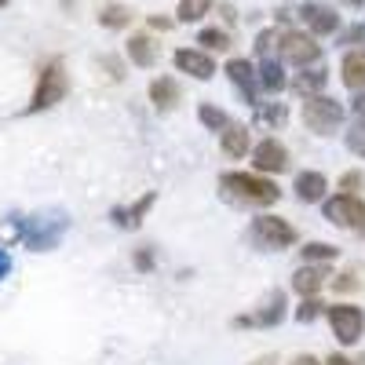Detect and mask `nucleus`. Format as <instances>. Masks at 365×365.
<instances>
[{"instance_id": "obj_31", "label": "nucleus", "mask_w": 365, "mask_h": 365, "mask_svg": "<svg viewBox=\"0 0 365 365\" xmlns=\"http://www.w3.org/2000/svg\"><path fill=\"white\" fill-rule=\"evenodd\" d=\"M278 37H282V29H263V34L256 37V55L270 58L274 51H278Z\"/></svg>"}, {"instance_id": "obj_2", "label": "nucleus", "mask_w": 365, "mask_h": 365, "mask_svg": "<svg viewBox=\"0 0 365 365\" xmlns=\"http://www.w3.org/2000/svg\"><path fill=\"white\" fill-rule=\"evenodd\" d=\"M70 91V73L63 58H48V63L37 70V84H34V96H29V106L22 113H44L51 106H58Z\"/></svg>"}, {"instance_id": "obj_40", "label": "nucleus", "mask_w": 365, "mask_h": 365, "mask_svg": "<svg viewBox=\"0 0 365 365\" xmlns=\"http://www.w3.org/2000/svg\"><path fill=\"white\" fill-rule=\"evenodd\" d=\"M249 365H278V354H259V358H252Z\"/></svg>"}, {"instance_id": "obj_11", "label": "nucleus", "mask_w": 365, "mask_h": 365, "mask_svg": "<svg viewBox=\"0 0 365 365\" xmlns=\"http://www.w3.org/2000/svg\"><path fill=\"white\" fill-rule=\"evenodd\" d=\"M227 77H230V84L241 91V99L256 110L263 88H259V70H256L252 58H230V63H227Z\"/></svg>"}, {"instance_id": "obj_41", "label": "nucleus", "mask_w": 365, "mask_h": 365, "mask_svg": "<svg viewBox=\"0 0 365 365\" xmlns=\"http://www.w3.org/2000/svg\"><path fill=\"white\" fill-rule=\"evenodd\" d=\"M8 270H11V259H8V252H0V278H4Z\"/></svg>"}, {"instance_id": "obj_27", "label": "nucleus", "mask_w": 365, "mask_h": 365, "mask_svg": "<svg viewBox=\"0 0 365 365\" xmlns=\"http://www.w3.org/2000/svg\"><path fill=\"white\" fill-rule=\"evenodd\" d=\"M197 44H205V51H227L234 41H230L227 29H220V26H205L201 34H197Z\"/></svg>"}, {"instance_id": "obj_8", "label": "nucleus", "mask_w": 365, "mask_h": 365, "mask_svg": "<svg viewBox=\"0 0 365 365\" xmlns=\"http://www.w3.org/2000/svg\"><path fill=\"white\" fill-rule=\"evenodd\" d=\"M322 216L340 230H361L365 227V201L358 194H344V190L329 194L322 201Z\"/></svg>"}, {"instance_id": "obj_39", "label": "nucleus", "mask_w": 365, "mask_h": 365, "mask_svg": "<svg viewBox=\"0 0 365 365\" xmlns=\"http://www.w3.org/2000/svg\"><path fill=\"white\" fill-rule=\"evenodd\" d=\"M289 365H322V361H318L314 354H296V358H292Z\"/></svg>"}, {"instance_id": "obj_37", "label": "nucleus", "mask_w": 365, "mask_h": 365, "mask_svg": "<svg viewBox=\"0 0 365 365\" xmlns=\"http://www.w3.org/2000/svg\"><path fill=\"white\" fill-rule=\"evenodd\" d=\"M322 365H354V358H347V354H340V351H336V354H329Z\"/></svg>"}, {"instance_id": "obj_3", "label": "nucleus", "mask_w": 365, "mask_h": 365, "mask_svg": "<svg viewBox=\"0 0 365 365\" xmlns=\"http://www.w3.org/2000/svg\"><path fill=\"white\" fill-rule=\"evenodd\" d=\"M299 241L296 227L278 216V212H259V216L249 223V245L259 249V252H285Z\"/></svg>"}, {"instance_id": "obj_20", "label": "nucleus", "mask_w": 365, "mask_h": 365, "mask_svg": "<svg viewBox=\"0 0 365 365\" xmlns=\"http://www.w3.org/2000/svg\"><path fill=\"white\" fill-rule=\"evenodd\" d=\"M325 84H329V70H322V66H307V70H299V73L289 81V88L296 91V96H303V99L322 96Z\"/></svg>"}, {"instance_id": "obj_32", "label": "nucleus", "mask_w": 365, "mask_h": 365, "mask_svg": "<svg viewBox=\"0 0 365 365\" xmlns=\"http://www.w3.org/2000/svg\"><path fill=\"white\" fill-rule=\"evenodd\" d=\"M329 285L336 289V292H354V289L361 285V274H358V267H347V270H344V274H336V278H332Z\"/></svg>"}, {"instance_id": "obj_24", "label": "nucleus", "mask_w": 365, "mask_h": 365, "mask_svg": "<svg viewBox=\"0 0 365 365\" xmlns=\"http://www.w3.org/2000/svg\"><path fill=\"white\" fill-rule=\"evenodd\" d=\"M299 259L303 263H336L340 259V249L336 245H329V241H307V245L299 249Z\"/></svg>"}, {"instance_id": "obj_45", "label": "nucleus", "mask_w": 365, "mask_h": 365, "mask_svg": "<svg viewBox=\"0 0 365 365\" xmlns=\"http://www.w3.org/2000/svg\"><path fill=\"white\" fill-rule=\"evenodd\" d=\"M4 4H8V0H0V8H4Z\"/></svg>"}, {"instance_id": "obj_43", "label": "nucleus", "mask_w": 365, "mask_h": 365, "mask_svg": "<svg viewBox=\"0 0 365 365\" xmlns=\"http://www.w3.org/2000/svg\"><path fill=\"white\" fill-rule=\"evenodd\" d=\"M354 365H365V354H358V358H354Z\"/></svg>"}, {"instance_id": "obj_23", "label": "nucleus", "mask_w": 365, "mask_h": 365, "mask_svg": "<svg viewBox=\"0 0 365 365\" xmlns=\"http://www.w3.org/2000/svg\"><path fill=\"white\" fill-rule=\"evenodd\" d=\"M285 120H289V106L285 103H259L256 106V125H263V128H285Z\"/></svg>"}, {"instance_id": "obj_29", "label": "nucleus", "mask_w": 365, "mask_h": 365, "mask_svg": "<svg viewBox=\"0 0 365 365\" xmlns=\"http://www.w3.org/2000/svg\"><path fill=\"white\" fill-rule=\"evenodd\" d=\"M344 143H347V150L354 158L365 161V120H354V125L347 128V135H344Z\"/></svg>"}, {"instance_id": "obj_9", "label": "nucleus", "mask_w": 365, "mask_h": 365, "mask_svg": "<svg viewBox=\"0 0 365 365\" xmlns=\"http://www.w3.org/2000/svg\"><path fill=\"white\" fill-rule=\"evenodd\" d=\"M252 168L259 172V175H282V172H289V146L278 139V135H267V139H259L256 146H252Z\"/></svg>"}, {"instance_id": "obj_6", "label": "nucleus", "mask_w": 365, "mask_h": 365, "mask_svg": "<svg viewBox=\"0 0 365 365\" xmlns=\"http://www.w3.org/2000/svg\"><path fill=\"white\" fill-rule=\"evenodd\" d=\"M325 318L340 347H354L365 336V307H358V303H329Z\"/></svg>"}, {"instance_id": "obj_16", "label": "nucleus", "mask_w": 365, "mask_h": 365, "mask_svg": "<svg viewBox=\"0 0 365 365\" xmlns=\"http://www.w3.org/2000/svg\"><path fill=\"white\" fill-rule=\"evenodd\" d=\"M252 132L245 128V125H237V120H234V125L220 135V150H223V154L230 158V161H241V158H249L252 154Z\"/></svg>"}, {"instance_id": "obj_12", "label": "nucleus", "mask_w": 365, "mask_h": 365, "mask_svg": "<svg viewBox=\"0 0 365 365\" xmlns=\"http://www.w3.org/2000/svg\"><path fill=\"white\" fill-rule=\"evenodd\" d=\"M172 66L179 73L194 77V81H212V73H216V58H212V51H201V48H175Z\"/></svg>"}, {"instance_id": "obj_14", "label": "nucleus", "mask_w": 365, "mask_h": 365, "mask_svg": "<svg viewBox=\"0 0 365 365\" xmlns=\"http://www.w3.org/2000/svg\"><path fill=\"white\" fill-rule=\"evenodd\" d=\"M329 263H299L292 270V292L299 299H307V296H318L325 285H329Z\"/></svg>"}, {"instance_id": "obj_18", "label": "nucleus", "mask_w": 365, "mask_h": 365, "mask_svg": "<svg viewBox=\"0 0 365 365\" xmlns=\"http://www.w3.org/2000/svg\"><path fill=\"white\" fill-rule=\"evenodd\" d=\"M125 51H128V58L139 66V70H150L158 63V41H154V34H132L128 37V44H125Z\"/></svg>"}, {"instance_id": "obj_34", "label": "nucleus", "mask_w": 365, "mask_h": 365, "mask_svg": "<svg viewBox=\"0 0 365 365\" xmlns=\"http://www.w3.org/2000/svg\"><path fill=\"white\" fill-rule=\"evenodd\" d=\"M365 41V26H351L340 34V44H361Z\"/></svg>"}, {"instance_id": "obj_33", "label": "nucleus", "mask_w": 365, "mask_h": 365, "mask_svg": "<svg viewBox=\"0 0 365 365\" xmlns=\"http://www.w3.org/2000/svg\"><path fill=\"white\" fill-rule=\"evenodd\" d=\"M336 187H340L344 194H358V190H365V172H361V168H347V172L340 175Z\"/></svg>"}, {"instance_id": "obj_1", "label": "nucleus", "mask_w": 365, "mask_h": 365, "mask_svg": "<svg viewBox=\"0 0 365 365\" xmlns=\"http://www.w3.org/2000/svg\"><path fill=\"white\" fill-rule=\"evenodd\" d=\"M220 194L230 205H245V208H270L282 201V187L270 175L241 172V168H230L220 175Z\"/></svg>"}, {"instance_id": "obj_36", "label": "nucleus", "mask_w": 365, "mask_h": 365, "mask_svg": "<svg viewBox=\"0 0 365 365\" xmlns=\"http://www.w3.org/2000/svg\"><path fill=\"white\" fill-rule=\"evenodd\" d=\"M351 110H354V120H365V91H354Z\"/></svg>"}, {"instance_id": "obj_35", "label": "nucleus", "mask_w": 365, "mask_h": 365, "mask_svg": "<svg viewBox=\"0 0 365 365\" xmlns=\"http://www.w3.org/2000/svg\"><path fill=\"white\" fill-rule=\"evenodd\" d=\"M103 66L110 70V81H125V70H120V63H117L113 55H106V58H103Z\"/></svg>"}, {"instance_id": "obj_26", "label": "nucleus", "mask_w": 365, "mask_h": 365, "mask_svg": "<svg viewBox=\"0 0 365 365\" xmlns=\"http://www.w3.org/2000/svg\"><path fill=\"white\" fill-rule=\"evenodd\" d=\"M128 22H132V8H125V4H103L99 26H106V29H125Z\"/></svg>"}, {"instance_id": "obj_4", "label": "nucleus", "mask_w": 365, "mask_h": 365, "mask_svg": "<svg viewBox=\"0 0 365 365\" xmlns=\"http://www.w3.org/2000/svg\"><path fill=\"white\" fill-rule=\"evenodd\" d=\"M299 117H303V125H307V132H314V135H336L344 128V120H347V110H344L340 99H332V96L322 91V96L303 99Z\"/></svg>"}, {"instance_id": "obj_44", "label": "nucleus", "mask_w": 365, "mask_h": 365, "mask_svg": "<svg viewBox=\"0 0 365 365\" xmlns=\"http://www.w3.org/2000/svg\"><path fill=\"white\" fill-rule=\"evenodd\" d=\"M358 234H361V237H365V227H361V230H358Z\"/></svg>"}, {"instance_id": "obj_22", "label": "nucleus", "mask_w": 365, "mask_h": 365, "mask_svg": "<svg viewBox=\"0 0 365 365\" xmlns=\"http://www.w3.org/2000/svg\"><path fill=\"white\" fill-rule=\"evenodd\" d=\"M197 120L208 128V132H216V135H223L234 120H230V113L227 110H220V106H212V103H201L197 106Z\"/></svg>"}, {"instance_id": "obj_21", "label": "nucleus", "mask_w": 365, "mask_h": 365, "mask_svg": "<svg viewBox=\"0 0 365 365\" xmlns=\"http://www.w3.org/2000/svg\"><path fill=\"white\" fill-rule=\"evenodd\" d=\"M259 88L263 91H270V96H278V91H285L289 88V77H285V63L282 58H259Z\"/></svg>"}, {"instance_id": "obj_10", "label": "nucleus", "mask_w": 365, "mask_h": 365, "mask_svg": "<svg viewBox=\"0 0 365 365\" xmlns=\"http://www.w3.org/2000/svg\"><path fill=\"white\" fill-rule=\"evenodd\" d=\"M296 15H299L303 29H307L311 37H332V34H340V15H336V8L322 4V0H307V4H299Z\"/></svg>"}, {"instance_id": "obj_38", "label": "nucleus", "mask_w": 365, "mask_h": 365, "mask_svg": "<svg viewBox=\"0 0 365 365\" xmlns=\"http://www.w3.org/2000/svg\"><path fill=\"white\" fill-rule=\"evenodd\" d=\"M154 29H158V34H165V29H172V22H168V19H154V15H150V34H154Z\"/></svg>"}, {"instance_id": "obj_15", "label": "nucleus", "mask_w": 365, "mask_h": 365, "mask_svg": "<svg viewBox=\"0 0 365 365\" xmlns=\"http://www.w3.org/2000/svg\"><path fill=\"white\" fill-rule=\"evenodd\" d=\"M292 190H296V201L303 205H322L329 197V179L314 168H299L292 179Z\"/></svg>"}, {"instance_id": "obj_28", "label": "nucleus", "mask_w": 365, "mask_h": 365, "mask_svg": "<svg viewBox=\"0 0 365 365\" xmlns=\"http://www.w3.org/2000/svg\"><path fill=\"white\" fill-rule=\"evenodd\" d=\"M329 311V303H322L318 296H307V299H299V307H296V322H314V318H322Z\"/></svg>"}, {"instance_id": "obj_5", "label": "nucleus", "mask_w": 365, "mask_h": 365, "mask_svg": "<svg viewBox=\"0 0 365 365\" xmlns=\"http://www.w3.org/2000/svg\"><path fill=\"white\" fill-rule=\"evenodd\" d=\"M278 58L296 70H307V66H318L322 58V44L318 37H311L307 29H282L278 37Z\"/></svg>"}, {"instance_id": "obj_30", "label": "nucleus", "mask_w": 365, "mask_h": 365, "mask_svg": "<svg viewBox=\"0 0 365 365\" xmlns=\"http://www.w3.org/2000/svg\"><path fill=\"white\" fill-rule=\"evenodd\" d=\"M132 267L139 270V274H150L158 267V256H154V245H139L135 252H132Z\"/></svg>"}, {"instance_id": "obj_7", "label": "nucleus", "mask_w": 365, "mask_h": 365, "mask_svg": "<svg viewBox=\"0 0 365 365\" xmlns=\"http://www.w3.org/2000/svg\"><path fill=\"white\" fill-rule=\"evenodd\" d=\"M285 314H289V296H285V289H270V292L259 299L256 311L230 318V325H234V329H274V325L285 322Z\"/></svg>"}, {"instance_id": "obj_25", "label": "nucleus", "mask_w": 365, "mask_h": 365, "mask_svg": "<svg viewBox=\"0 0 365 365\" xmlns=\"http://www.w3.org/2000/svg\"><path fill=\"white\" fill-rule=\"evenodd\" d=\"M212 4H216V0H179V4H175V19L179 22H201L212 11Z\"/></svg>"}, {"instance_id": "obj_17", "label": "nucleus", "mask_w": 365, "mask_h": 365, "mask_svg": "<svg viewBox=\"0 0 365 365\" xmlns=\"http://www.w3.org/2000/svg\"><path fill=\"white\" fill-rule=\"evenodd\" d=\"M146 96H150V103H154V110L168 113V110L179 106L182 91H179V81L175 77H154V81H150V88H146Z\"/></svg>"}, {"instance_id": "obj_19", "label": "nucleus", "mask_w": 365, "mask_h": 365, "mask_svg": "<svg viewBox=\"0 0 365 365\" xmlns=\"http://www.w3.org/2000/svg\"><path fill=\"white\" fill-rule=\"evenodd\" d=\"M340 81L351 91H365V48H351L340 58Z\"/></svg>"}, {"instance_id": "obj_13", "label": "nucleus", "mask_w": 365, "mask_h": 365, "mask_svg": "<svg viewBox=\"0 0 365 365\" xmlns=\"http://www.w3.org/2000/svg\"><path fill=\"white\" fill-rule=\"evenodd\" d=\"M154 205H158V194L146 190V194H139V197L128 201V205H113V208H110V220H113V227H120V230H139Z\"/></svg>"}, {"instance_id": "obj_42", "label": "nucleus", "mask_w": 365, "mask_h": 365, "mask_svg": "<svg viewBox=\"0 0 365 365\" xmlns=\"http://www.w3.org/2000/svg\"><path fill=\"white\" fill-rule=\"evenodd\" d=\"M340 4H347V8H361L365 0H340Z\"/></svg>"}]
</instances>
